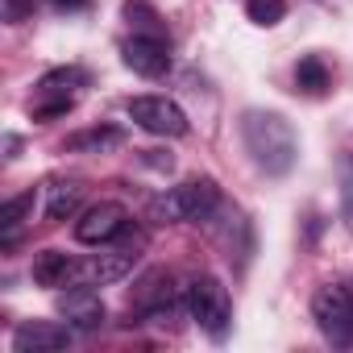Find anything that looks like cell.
<instances>
[{
    "label": "cell",
    "mask_w": 353,
    "mask_h": 353,
    "mask_svg": "<svg viewBox=\"0 0 353 353\" xmlns=\"http://www.w3.org/2000/svg\"><path fill=\"white\" fill-rule=\"evenodd\" d=\"M241 137H245L250 158L266 174H287L295 166V158H299V137H295V129H291V121L283 112L250 108L241 117Z\"/></svg>",
    "instance_id": "obj_1"
},
{
    "label": "cell",
    "mask_w": 353,
    "mask_h": 353,
    "mask_svg": "<svg viewBox=\"0 0 353 353\" xmlns=\"http://www.w3.org/2000/svg\"><path fill=\"white\" fill-rule=\"evenodd\" d=\"M34 5H38V0H5V21L21 26L26 17H34Z\"/></svg>",
    "instance_id": "obj_20"
},
{
    "label": "cell",
    "mask_w": 353,
    "mask_h": 353,
    "mask_svg": "<svg viewBox=\"0 0 353 353\" xmlns=\"http://www.w3.org/2000/svg\"><path fill=\"white\" fill-rule=\"evenodd\" d=\"M141 245H145V233H141V229H133V225H125V229L108 241V250H104V254H96V258H88V262H79V283H88V287H104V283L125 279V274L137 266Z\"/></svg>",
    "instance_id": "obj_3"
},
{
    "label": "cell",
    "mask_w": 353,
    "mask_h": 353,
    "mask_svg": "<svg viewBox=\"0 0 353 353\" xmlns=\"http://www.w3.org/2000/svg\"><path fill=\"white\" fill-rule=\"evenodd\" d=\"M79 183H50L46 188V216L50 221H71L79 208Z\"/></svg>",
    "instance_id": "obj_13"
},
{
    "label": "cell",
    "mask_w": 353,
    "mask_h": 353,
    "mask_svg": "<svg viewBox=\"0 0 353 353\" xmlns=\"http://www.w3.org/2000/svg\"><path fill=\"white\" fill-rule=\"evenodd\" d=\"M245 17L254 21V26H279L283 17H287V0H245Z\"/></svg>",
    "instance_id": "obj_17"
},
{
    "label": "cell",
    "mask_w": 353,
    "mask_h": 353,
    "mask_svg": "<svg viewBox=\"0 0 353 353\" xmlns=\"http://www.w3.org/2000/svg\"><path fill=\"white\" fill-rule=\"evenodd\" d=\"M30 274H34L38 287L59 291V287H71V283L79 279V262H75L71 254H63V250H42V254H34Z\"/></svg>",
    "instance_id": "obj_11"
},
{
    "label": "cell",
    "mask_w": 353,
    "mask_h": 353,
    "mask_svg": "<svg viewBox=\"0 0 353 353\" xmlns=\"http://www.w3.org/2000/svg\"><path fill=\"white\" fill-rule=\"evenodd\" d=\"M88 75L79 71V67H59V71H50L42 83H38V92H54V96H71V88H79Z\"/></svg>",
    "instance_id": "obj_18"
},
{
    "label": "cell",
    "mask_w": 353,
    "mask_h": 353,
    "mask_svg": "<svg viewBox=\"0 0 353 353\" xmlns=\"http://www.w3.org/2000/svg\"><path fill=\"white\" fill-rule=\"evenodd\" d=\"M125 225H129V212H125L117 200H100V204H92V208L75 221V237H79L83 245H108Z\"/></svg>",
    "instance_id": "obj_7"
},
{
    "label": "cell",
    "mask_w": 353,
    "mask_h": 353,
    "mask_svg": "<svg viewBox=\"0 0 353 353\" xmlns=\"http://www.w3.org/2000/svg\"><path fill=\"white\" fill-rule=\"evenodd\" d=\"M221 204V188L212 179H188L179 188H166L150 200V216L158 225H183V221H208Z\"/></svg>",
    "instance_id": "obj_2"
},
{
    "label": "cell",
    "mask_w": 353,
    "mask_h": 353,
    "mask_svg": "<svg viewBox=\"0 0 353 353\" xmlns=\"http://www.w3.org/2000/svg\"><path fill=\"white\" fill-rule=\"evenodd\" d=\"M183 299H188V316H192L212 341H225V336H229V328H233V299H229V291H225L221 279H212V274L192 279Z\"/></svg>",
    "instance_id": "obj_4"
},
{
    "label": "cell",
    "mask_w": 353,
    "mask_h": 353,
    "mask_svg": "<svg viewBox=\"0 0 353 353\" xmlns=\"http://www.w3.org/2000/svg\"><path fill=\"white\" fill-rule=\"evenodd\" d=\"M121 133L117 129H92V133H75L67 141V150H104V145H117Z\"/></svg>",
    "instance_id": "obj_19"
},
{
    "label": "cell",
    "mask_w": 353,
    "mask_h": 353,
    "mask_svg": "<svg viewBox=\"0 0 353 353\" xmlns=\"http://www.w3.org/2000/svg\"><path fill=\"white\" fill-rule=\"evenodd\" d=\"M125 112L133 125H141L154 137H183L188 133V112L166 96H133V100H125Z\"/></svg>",
    "instance_id": "obj_6"
},
{
    "label": "cell",
    "mask_w": 353,
    "mask_h": 353,
    "mask_svg": "<svg viewBox=\"0 0 353 353\" xmlns=\"http://www.w3.org/2000/svg\"><path fill=\"white\" fill-rule=\"evenodd\" d=\"M121 59L129 71H137L145 79H158L170 71V46H166V38H154V34H133L121 46Z\"/></svg>",
    "instance_id": "obj_9"
},
{
    "label": "cell",
    "mask_w": 353,
    "mask_h": 353,
    "mask_svg": "<svg viewBox=\"0 0 353 353\" xmlns=\"http://www.w3.org/2000/svg\"><path fill=\"white\" fill-rule=\"evenodd\" d=\"M71 324H54V320H26L17 332H13V349L17 353H54V349H67L71 345Z\"/></svg>",
    "instance_id": "obj_10"
},
{
    "label": "cell",
    "mask_w": 353,
    "mask_h": 353,
    "mask_svg": "<svg viewBox=\"0 0 353 353\" xmlns=\"http://www.w3.org/2000/svg\"><path fill=\"white\" fill-rule=\"evenodd\" d=\"M50 9H63V13H75V9H88V0H46Z\"/></svg>",
    "instance_id": "obj_21"
},
{
    "label": "cell",
    "mask_w": 353,
    "mask_h": 353,
    "mask_svg": "<svg viewBox=\"0 0 353 353\" xmlns=\"http://www.w3.org/2000/svg\"><path fill=\"white\" fill-rule=\"evenodd\" d=\"M312 320L332 345H353V287H320L312 299Z\"/></svg>",
    "instance_id": "obj_5"
},
{
    "label": "cell",
    "mask_w": 353,
    "mask_h": 353,
    "mask_svg": "<svg viewBox=\"0 0 353 353\" xmlns=\"http://www.w3.org/2000/svg\"><path fill=\"white\" fill-rule=\"evenodd\" d=\"M328 83H332V71H328V63H324L320 54H303V59L295 63V88H299L303 96H324Z\"/></svg>",
    "instance_id": "obj_12"
},
{
    "label": "cell",
    "mask_w": 353,
    "mask_h": 353,
    "mask_svg": "<svg viewBox=\"0 0 353 353\" xmlns=\"http://www.w3.org/2000/svg\"><path fill=\"white\" fill-rule=\"evenodd\" d=\"M59 316H63L75 332H96V328H104L108 307H104V299H100L88 283H79V287H71L67 295H59Z\"/></svg>",
    "instance_id": "obj_8"
},
{
    "label": "cell",
    "mask_w": 353,
    "mask_h": 353,
    "mask_svg": "<svg viewBox=\"0 0 353 353\" xmlns=\"http://www.w3.org/2000/svg\"><path fill=\"white\" fill-rule=\"evenodd\" d=\"M30 208H34V192H21V196H13V200L0 204V233H5V245L17 237V229L26 225Z\"/></svg>",
    "instance_id": "obj_14"
},
{
    "label": "cell",
    "mask_w": 353,
    "mask_h": 353,
    "mask_svg": "<svg viewBox=\"0 0 353 353\" xmlns=\"http://www.w3.org/2000/svg\"><path fill=\"white\" fill-rule=\"evenodd\" d=\"M336 196H341V221L353 229V154L336 158Z\"/></svg>",
    "instance_id": "obj_15"
},
{
    "label": "cell",
    "mask_w": 353,
    "mask_h": 353,
    "mask_svg": "<svg viewBox=\"0 0 353 353\" xmlns=\"http://www.w3.org/2000/svg\"><path fill=\"white\" fill-rule=\"evenodd\" d=\"M125 17H129L133 34H154V38H162V21H158V13L145 5V0H125Z\"/></svg>",
    "instance_id": "obj_16"
}]
</instances>
